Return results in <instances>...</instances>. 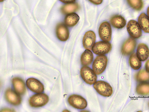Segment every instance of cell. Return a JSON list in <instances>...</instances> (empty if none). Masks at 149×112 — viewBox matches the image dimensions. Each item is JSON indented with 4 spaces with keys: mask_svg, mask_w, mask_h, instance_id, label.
<instances>
[{
    "mask_svg": "<svg viewBox=\"0 0 149 112\" xmlns=\"http://www.w3.org/2000/svg\"><path fill=\"white\" fill-rule=\"evenodd\" d=\"M49 101L48 96L45 94L40 93L35 94L29 99L30 105L33 107L43 106L46 104Z\"/></svg>",
    "mask_w": 149,
    "mask_h": 112,
    "instance_id": "cell-4",
    "label": "cell"
},
{
    "mask_svg": "<svg viewBox=\"0 0 149 112\" xmlns=\"http://www.w3.org/2000/svg\"><path fill=\"white\" fill-rule=\"evenodd\" d=\"M136 46V42L133 38H129L124 42L122 46L121 52L124 55L128 56L134 52Z\"/></svg>",
    "mask_w": 149,
    "mask_h": 112,
    "instance_id": "cell-11",
    "label": "cell"
},
{
    "mask_svg": "<svg viewBox=\"0 0 149 112\" xmlns=\"http://www.w3.org/2000/svg\"><path fill=\"white\" fill-rule=\"evenodd\" d=\"M26 83L28 88L34 92L40 93L44 91V85L36 79L33 78H29L27 80Z\"/></svg>",
    "mask_w": 149,
    "mask_h": 112,
    "instance_id": "cell-9",
    "label": "cell"
},
{
    "mask_svg": "<svg viewBox=\"0 0 149 112\" xmlns=\"http://www.w3.org/2000/svg\"><path fill=\"white\" fill-rule=\"evenodd\" d=\"M136 91L140 95H149V83H143L139 84L136 87Z\"/></svg>",
    "mask_w": 149,
    "mask_h": 112,
    "instance_id": "cell-22",
    "label": "cell"
},
{
    "mask_svg": "<svg viewBox=\"0 0 149 112\" xmlns=\"http://www.w3.org/2000/svg\"><path fill=\"white\" fill-rule=\"evenodd\" d=\"M93 59V55L92 52L89 50L86 49L81 56V62L83 66H89L92 64Z\"/></svg>",
    "mask_w": 149,
    "mask_h": 112,
    "instance_id": "cell-17",
    "label": "cell"
},
{
    "mask_svg": "<svg viewBox=\"0 0 149 112\" xmlns=\"http://www.w3.org/2000/svg\"><path fill=\"white\" fill-rule=\"evenodd\" d=\"M5 97L7 101L14 106H18L21 103V98L19 94L11 89L6 91Z\"/></svg>",
    "mask_w": 149,
    "mask_h": 112,
    "instance_id": "cell-13",
    "label": "cell"
},
{
    "mask_svg": "<svg viewBox=\"0 0 149 112\" xmlns=\"http://www.w3.org/2000/svg\"><path fill=\"white\" fill-rule=\"evenodd\" d=\"M68 102L71 106L78 109H84L88 105L86 99L81 96L77 94H73L70 96Z\"/></svg>",
    "mask_w": 149,
    "mask_h": 112,
    "instance_id": "cell-6",
    "label": "cell"
},
{
    "mask_svg": "<svg viewBox=\"0 0 149 112\" xmlns=\"http://www.w3.org/2000/svg\"><path fill=\"white\" fill-rule=\"evenodd\" d=\"M111 44L109 42L99 41L94 44L92 50L95 54L101 55L108 53L111 50Z\"/></svg>",
    "mask_w": 149,
    "mask_h": 112,
    "instance_id": "cell-7",
    "label": "cell"
},
{
    "mask_svg": "<svg viewBox=\"0 0 149 112\" xmlns=\"http://www.w3.org/2000/svg\"><path fill=\"white\" fill-rule=\"evenodd\" d=\"M127 31L132 38L138 39L142 35L141 29L138 22L131 20L127 24Z\"/></svg>",
    "mask_w": 149,
    "mask_h": 112,
    "instance_id": "cell-8",
    "label": "cell"
},
{
    "mask_svg": "<svg viewBox=\"0 0 149 112\" xmlns=\"http://www.w3.org/2000/svg\"><path fill=\"white\" fill-rule=\"evenodd\" d=\"M96 41V35L92 31H88L85 34L83 40V44L86 49L91 50Z\"/></svg>",
    "mask_w": 149,
    "mask_h": 112,
    "instance_id": "cell-12",
    "label": "cell"
},
{
    "mask_svg": "<svg viewBox=\"0 0 149 112\" xmlns=\"http://www.w3.org/2000/svg\"><path fill=\"white\" fill-rule=\"evenodd\" d=\"M56 33L58 38L61 41H65L69 38L70 34L69 30L63 23H60L57 25Z\"/></svg>",
    "mask_w": 149,
    "mask_h": 112,
    "instance_id": "cell-10",
    "label": "cell"
},
{
    "mask_svg": "<svg viewBox=\"0 0 149 112\" xmlns=\"http://www.w3.org/2000/svg\"><path fill=\"white\" fill-rule=\"evenodd\" d=\"M136 78L138 82H143L149 80V72L144 69L140 70L136 74Z\"/></svg>",
    "mask_w": 149,
    "mask_h": 112,
    "instance_id": "cell-23",
    "label": "cell"
},
{
    "mask_svg": "<svg viewBox=\"0 0 149 112\" xmlns=\"http://www.w3.org/2000/svg\"><path fill=\"white\" fill-rule=\"evenodd\" d=\"M138 23L145 33H149V18L148 16L144 13L141 14L138 18Z\"/></svg>",
    "mask_w": 149,
    "mask_h": 112,
    "instance_id": "cell-18",
    "label": "cell"
},
{
    "mask_svg": "<svg viewBox=\"0 0 149 112\" xmlns=\"http://www.w3.org/2000/svg\"><path fill=\"white\" fill-rule=\"evenodd\" d=\"M108 63L107 57L104 55H99L94 60L92 65L93 70L98 75L105 70Z\"/></svg>",
    "mask_w": 149,
    "mask_h": 112,
    "instance_id": "cell-1",
    "label": "cell"
},
{
    "mask_svg": "<svg viewBox=\"0 0 149 112\" xmlns=\"http://www.w3.org/2000/svg\"><path fill=\"white\" fill-rule=\"evenodd\" d=\"M136 55L141 61L146 60L149 57V49L147 46L143 43L139 44L136 50Z\"/></svg>",
    "mask_w": 149,
    "mask_h": 112,
    "instance_id": "cell-14",
    "label": "cell"
},
{
    "mask_svg": "<svg viewBox=\"0 0 149 112\" xmlns=\"http://www.w3.org/2000/svg\"><path fill=\"white\" fill-rule=\"evenodd\" d=\"M0 1H1V2H3L4 1V0H0Z\"/></svg>",
    "mask_w": 149,
    "mask_h": 112,
    "instance_id": "cell-29",
    "label": "cell"
},
{
    "mask_svg": "<svg viewBox=\"0 0 149 112\" xmlns=\"http://www.w3.org/2000/svg\"><path fill=\"white\" fill-rule=\"evenodd\" d=\"M129 5L133 9L138 11L141 10L143 7V0H127Z\"/></svg>",
    "mask_w": 149,
    "mask_h": 112,
    "instance_id": "cell-24",
    "label": "cell"
},
{
    "mask_svg": "<svg viewBox=\"0 0 149 112\" xmlns=\"http://www.w3.org/2000/svg\"><path fill=\"white\" fill-rule=\"evenodd\" d=\"M99 36L103 41L109 42L111 40L112 31L110 24L107 21L102 22L98 30Z\"/></svg>",
    "mask_w": 149,
    "mask_h": 112,
    "instance_id": "cell-5",
    "label": "cell"
},
{
    "mask_svg": "<svg viewBox=\"0 0 149 112\" xmlns=\"http://www.w3.org/2000/svg\"><path fill=\"white\" fill-rule=\"evenodd\" d=\"M15 91L19 94L23 95L26 92V85L24 81L21 78L16 77L12 80Z\"/></svg>",
    "mask_w": 149,
    "mask_h": 112,
    "instance_id": "cell-16",
    "label": "cell"
},
{
    "mask_svg": "<svg viewBox=\"0 0 149 112\" xmlns=\"http://www.w3.org/2000/svg\"><path fill=\"white\" fill-rule=\"evenodd\" d=\"M110 22L114 28L118 29H121L126 26L127 21L122 16L116 15L112 17L110 20Z\"/></svg>",
    "mask_w": 149,
    "mask_h": 112,
    "instance_id": "cell-15",
    "label": "cell"
},
{
    "mask_svg": "<svg viewBox=\"0 0 149 112\" xmlns=\"http://www.w3.org/2000/svg\"><path fill=\"white\" fill-rule=\"evenodd\" d=\"M80 19L78 15L75 13L68 14L65 17V24L69 27H73L76 25Z\"/></svg>",
    "mask_w": 149,
    "mask_h": 112,
    "instance_id": "cell-20",
    "label": "cell"
},
{
    "mask_svg": "<svg viewBox=\"0 0 149 112\" xmlns=\"http://www.w3.org/2000/svg\"><path fill=\"white\" fill-rule=\"evenodd\" d=\"M59 1L65 4H69L74 3L76 0H59Z\"/></svg>",
    "mask_w": 149,
    "mask_h": 112,
    "instance_id": "cell-26",
    "label": "cell"
},
{
    "mask_svg": "<svg viewBox=\"0 0 149 112\" xmlns=\"http://www.w3.org/2000/svg\"><path fill=\"white\" fill-rule=\"evenodd\" d=\"M145 68L146 71L149 72V59L146 62L145 64Z\"/></svg>",
    "mask_w": 149,
    "mask_h": 112,
    "instance_id": "cell-27",
    "label": "cell"
},
{
    "mask_svg": "<svg viewBox=\"0 0 149 112\" xmlns=\"http://www.w3.org/2000/svg\"></svg>",
    "mask_w": 149,
    "mask_h": 112,
    "instance_id": "cell-30",
    "label": "cell"
},
{
    "mask_svg": "<svg viewBox=\"0 0 149 112\" xmlns=\"http://www.w3.org/2000/svg\"><path fill=\"white\" fill-rule=\"evenodd\" d=\"M80 6L77 3L67 4L62 6L61 11L62 13L65 15L73 13L79 10Z\"/></svg>",
    "mask_w": 149,
    "mask_h": 112,
    "instance_id": "cell-19",
    "label": "cell"
},
{
    "mask_svg": "<svg viewBox=\"0 0 149 112\" xmlns=\"http://www.w3.org/2000/svg\"><path fill=\"white\" fill-rule=\"evenodd\" d=\"M92 3L96 5H100L102 4L103 0H88Z\"/></svg>",
    "mask_w": 149,
    "mask_h": 112,
    "instance_id": "cell-25",
    "label": "cell"
},
{
    "mask_svg": "<svg viewBox=\"0 0 149 112\" xmlns=\"http://www.w3.org/2000/svg\"><path fill=\"white\" fill-rule=\"evenodd\" d=\"M80 74L82 78L86 83L92 85L97 81L96 74L93 70L87 66H84L81 68Z\"/></svg>",
    "mask_w": 149,
    "mask_h": 112,
    "instance_id": "cell-3",
    "label": "cell"
},
{
    "mask_svg": "<svg viewBox=\"0 0 149 112\" xmlns=\"http://www.w3.org/2000/svg\"><path fill=\"white\" fill-rule=\"evenodd\" d=\"M94 88L98 94L105 97L111 96L113 93L112 88L108 83L103 81H98L94 84Z\"/></svg>",
    "mask_w": 149,
    "mask_h": 112,
    "instance_id": "cell-2",
    "label": "cell"
},
{
    "mask_svg": "<svg viewBox=\"0 0 149 112\" xmlns=\"http://www.w3.org/2000/svg\"><path fill=\"white\" fill-rule=\"evenodd\" d=\"M147 14L148 17L149 18V6L148 7L147 9Z\"/></svg>",
    "mask_w": 149,
    "mask_h": 112,
    "instance_id": "cell-28",
    "label": "cell"
},
{
    "mask_svg": "<svg viewBox=\"0 0 149 112\" xmlns=\"http://www.w3.org/2000/svg\"><path fill=\"white\" fill-rule=\"evenodd\" d=\"M129 63L131 68L135 70H139L141 67V62L135 53L130 56Z\"/></svg>",
    "mask_w": 149,
    "mask_h": 112,
    "instance_id": "cell-21",
    "label": "cell"
}]
</instances>
